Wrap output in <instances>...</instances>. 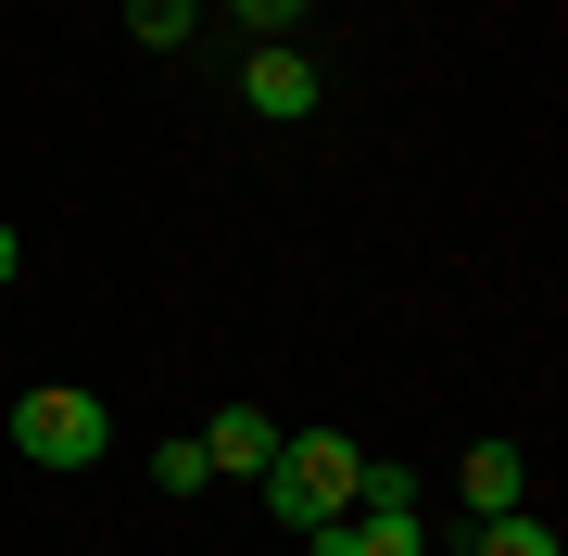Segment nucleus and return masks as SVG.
<instances>
[{
  "instance_id": "1",
  "label": "nucleus",
  "mask_w": 568,
  "mask_h": 556,
  "mask_svg": "<svg viewBox=\"0 0 568 556\" xmlns=\"http://www.w3.org/2000/svg\"><path fill=\"white\" fill-rule=\"evenodd\" d=\"M354 468L366 455L342 431H278V468H265V506L291 518V532H342L354 518Z\"/></svg>"
},
{
  "instance_id": "2",
  "label": "nucleus",
  "mask_w": 568,
  "mask_h": 556,
  "mask_svg": "<svg viewBox=\"0 0 568 556\" xmlns=\"http://www.w3.org/2000/svg\"><path fill=\"white\" fill-rule=\"evenodd\" d=\"M13 455H26V468H102V455H114V405L77 392V380L13 392Z\"/></svg>"
},
{
  "instance_id": "3",
  "label": "nucleus",
  "mask_w": 568,
  "mask_h": 556,
  "mask_svg": "<svg viewBox=\"0 0 568 556\" xmlns=\"http://www.w3.org/2000/svg\"><path fill=\"white\" fill-rule=\"evenodd\" d=\"M241 102H253L265 127H291V114L328 102V63H316L304 39H253V51H241Z\"/></svg>"
},
{
  "instance_id": "4",
  "label": "nucleus",
  "mask_w": 568,
  "mask_h": 556,
  "mask_svg": "<svg viewBox=\"0 0 568 556\" xmlns=\"http://www.w3.org/2000/svg\"><path fill=\"white\" fill-rule=\"evenodd\" d=\"M203 468L215 481H265V468H278V417H265V405H227L215 431H203Z\"/></svg>"
},
{
  "instance_id": "5",
  "label": "nucleus",
  "mask_w": 568,
  "mask_h": 556,
  "mask_svg": "<svg viewBox=\"0 0 568 556\" xmlns=\"http://www.w3.org/2000/svg\"><path fill=\"white\" fill-rule=\"evenodd\" d=\"M455 494H467V518H506V506H530V455L518 443H480L455 468Z\"/></svg>"
},
{
  "instance_id": "6",
  "label": "nucleus",
  "mask_w": 568,
  "mask_h": 556,
  "mask_svg": "<svg viewBox=\"0 0 568 556\" xmlns=\"http://www.w3.org/2000/svg\"><path fill=\"white\" fill-rule=\"evenodd\" d=\"M342 556H429V518H392V506H354L342 532H328Z\"/></svg>"
},
{
  "instance_id": "7",
  "label": "nucleus",
  "mask_w": 568,
  "mask_h": 556,
  "mask_svg": "<svg viewBox=\"0 0 568 556\" xmlns=\"http://www.w3.org/2000/svg\"><path fill=\"white\" fill-rule=\"evenodd\" d=\"M480 556H568V544H556L530 506H506V518H480Z\"/></svg>"
},
{
  "instance_id": "8",
  "label": "nucleus",
  "mask_w": 568,
  "mask_h": 556,
  "mask_svg": "<svg viewBox=\"0 0 568 556\" xmlns=\"http://www.w3.org/2000/svg\"><path fill=\"white\" fill-rule=\"evenodd\" d=\"M126 26H140V51H178L203 26V0H126Z\"/></svg>"
},
{
  "instance_id": "9",
  "label": "nucleus",
  "mask_w": 568,
  "mask_h": 556,
  "mask_svg": "<svg viewBox=\"0 0 568 556\" xmlns=\"http://www.w3.org/2000/svg\"><path fill=\"white\" fill-rule=\"evenodd\" d=\"M152 481H164V494H203V481H215V468H203V431L164 443V455H152Z\"/></svg>"
},
{
  "instance_id": "10",
  "label": "nucleus",
  "mask_w": 568,
  "mask_h": 556,
  "mask_svg": "<svg viewBox=\"0 0 568 556\" xmlns=\"http://www.w3.org/2000/svg\"><path fill=\"white\" fill-rule=\"evenodd\" d=\"M304 13H316V0H241V26H253V39H291Z\"/></svg>"
},
{
  "instance_id": "11",
  "label": "nucleus",
  "mask_w": 568,
  "mask_h": 556,
  "mask_svg": "<svg viewBox=\"0 0 568 556\" xmlns=\"http://www.w3.org/2000/svg\"><path fill=\"white\" fill-rule=\"evenodd\" d=\"M26 279V241H13V215H0V291H13Z\"/></svg>"
},
{
  "instance_id": "12",
  "label": "nucleus",
  "mask_w": 568,
  "mask_h": 556,
  "mask_svg": "<svg viewBox=\"0 0 568 556\" xmlns=\"http://www.w3.org/2000/svg\"><path fill=\"white\" fill-rule=\"evenodd\" d=\"M304 556H342V544H328V532H304Z\"/></svg>"
}]
</instances>
